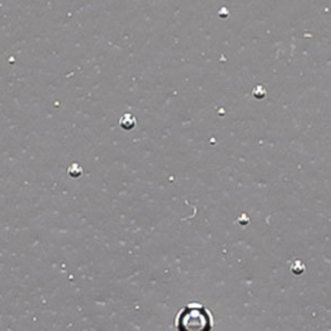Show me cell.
Wrapping results in <instances>:
<instances>
[{"mask_svg":"<svg viewBox=\"0 0 331 331\" xmlns=\"http://www.w3.org/2000/svg\"><path fill=\"white\" fill-rule=\"evenodd\" d=\"M177 330H211L213 327V316L210 309L199 303L187 304L175 318Z\"/></svg>","mask_w":331,"mask_h":331,"instance_id":"6da1fadb","label":"cell"},{"mask_svg":"<svg viewBox=\"0 0 331 331\" xmlns=\"http://www.w3.org/2000/svg\"><path fill=\"white\" fill-rule=\"evenodd\" d=\"M136 123H137V121H136V117L133 116L132 113H124L123 116L119 118V126L126 131L135 128Z\"/></svg>","mask_w":331,"mask_h":331,"instance_id":"7a4b0ae2","label":"cell"},{"mask_svg":"<svg viewBox=\"0 0 331 331\" xmlns=\"http://www.w3.org/2000/svg\"><path fill=\"white\" fill-rule=\"evenodd\" d=\"M67 173L71 176L72 179H77V177H81V176L83 175V168H82L81 164L72 163L70 164L69 168H67Z\"/></svg>","mask_w":331,"mask_h":331,"instance_id":"3957f363","label":"cell"}]
</instances>
